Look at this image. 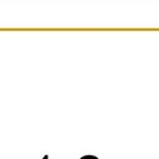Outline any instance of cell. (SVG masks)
Segmentation results:
<instances>
[{
	"label": "cell",
	"instance_id": "cell-1",
	"mask_svg": "<svg viewBox=\"0 0 159 159\" xmlns=\"http://www.w3.org/2000/svg\"><path fill=\"white\" fill-rule=\"evenodd\" d=\"M47 158H48V157H47V155H45V157H43V159H47Z\"/></svg>",
	"mask_w": 159,
	"mask_h": 159
}]
</instances>
